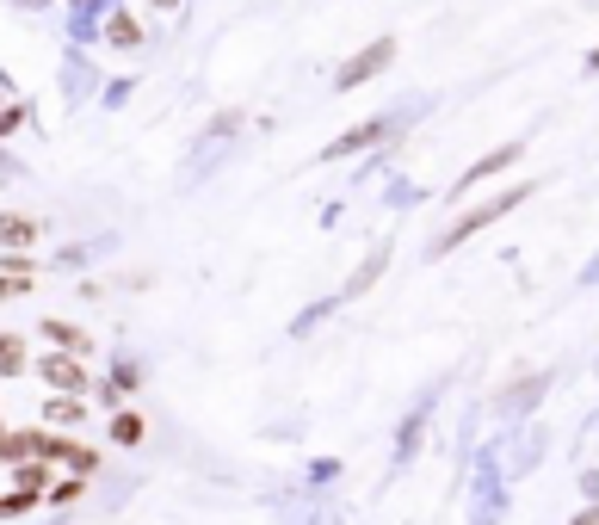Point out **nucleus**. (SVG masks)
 <instances>
[{"label": "nucleus", "instance_id": "6ab92c4d", "mask_svg": "<svg viewBox=\"0 0 599 525\" xmlns=\"http://www.w3.org/2000/svg\"><path fill=\"white\" fill-rule=\"evenodd\" d=\"M0 445H7V427H0Z\"/></svg>", "mask_w": 599, "mask_h": 525}, {"label": "nucleus", "instance_id": "7ed1b4c3", "mask_svg": "<svg viewBox=\"0 0 599 525\" xmlns=\"http://www.w3.org/2000/svg\"><path fill=\"white\" fill-rule=\"evenodd\" d=\"M50 383H56V390H68V396H75L81 390V383H87V371H81V359H62V353H50L44 365H38Z\"/></svg>", "mask_w": 599, "mask_h": 525}, {"label": "nucleus", "instance_id": "20e7f679", "mask_svg": "<svg viewBox=\"0 0 599 525\" xmlns=\"http://www.w3.org/2000/svg\"><path fill=\"white\" fill-rule=\"evenodd\" d=\"M19 371H25V340L0 334V377H19Z\"/></svg>", "mask_w": 599, "mask_h": 525}, {"label": "nucleus", "instance_id": "9d476101", "mask_svg": "<svg viewBox=\"0 0 599 525\" xmlns=\"http://www.w3.org/2000/svg\"><path fill=\"white\" fill-rule=\"evenodd\" d=\"M544 390V377H532V383H519V390H507L501 396V408H532V396Z\"/></svg>", "mask_w": 599, "mask_h": 525}, {"label": "nucleus", "instance_id": "0eeeda50", "mask_svg": "<svg viewBox=\"0 0 599 525\" xmlns=\"http://www.w3.org/2000/svg\"><path fill=\"white\" fill-rule=\"evenodd\" d=\"M44 334H50L56 346H68V359H75V353H87V334H81V328H62V322H50Z\"/></svg>", "mask_w": 599, "mask_h": 525}, {"label": "nucleus", "instance_id": "6e6552de", "mask_svg": "<svg viewBox=\"0 0 599 525\" xmlns=\"http://www.w3.org/2000/svg\"><path fill=\"white\" fill-rule=\"evenodd\" d=\"M112 439H118V445H136V439H143V414H118V420H112Z\"/></svg>", "mask_w": 599, "mask_h": 525}, {"label": "nucleus", "instance_id": "4468645a", "mask_svg": "<svg viewBox=\"0 0 599 525\" xmlns=\"http://www.w3.org/2000/svg\"><path fill=\"white\" fill-rule=\"evenodd\" d=\"M50 501H56V507H68V501H81V476H68V482H56V488H50Z\"/></svg>", "mask_w": 599, "mask_h": 525}, {"label": "nucleus", "instance_id": "39448f33", "mask_svg": "<svg viewBox=\"0 0 599 525\" xmlns=\"http://www.w3.org/2000/svg\"><path fill=\"white\" fill-rule=\"evenodd\" d=\"M513 155H519V149H495L488 161H476V167H470V173H464V180H457V186H476V180H488V173H501V167H507Z\"/></svg>", "mask_w": 599, "mask_h": 525}, {"label": "nucleus", "instance_id": "f8f14e48", "mask_svg": "<svg viewBox=\"0 0 599 525\" xmlns=\"http://www.w3.org/2000/svg\"><path fill=\"white\" fill-rule=\"evenodd\" d=\"M371 136H377V124H365V130H352V136H340V143H334L328 155H352V149H365V143H371Z\"/></svg>", "mask_w": 599, "mask_h": 525}, {"label": "nucleus", "instance_id": "f257e3e1", "mask_svg": "<svg viewBox=\"0 0 599 525\" xmlns=\"http://www.w3.org/2000/svg\"><path fill=\"white\" fill-rule=\"evenodd\" d=\"M519 198H525V192H507V198H495V204H476V210H470V217H457V229H451V235L439 241V248H457V241H470V235H476L482 223H495V217H507V210H513Z\"/></svg>", "mask_w": 599, "mask_h": 525}, {"label": "nucleus", "instance_id": "9b49d317", "mask_svg": "<svg viewBox=\"0 0 599 525\" xmlns=\"http://www.w3.org/2000/svg\"><path fill=\"white\" fill-rule=\"evenodd\" d=\"M0 241L19 248V241H31V223H25V217H0Z\"/></svg>", "mask_w": 599, "mask_h": 525}, {"label": "nucleus", "instance_id": "2eb2a0df", "mask_svg": "<svg viewBox=\"0 0 599 525\" xmlns=\"http://www.w3.org/2000/svg\"><path fill=\"white\" fill-rule=\"evenodd\" d=\"M13 285H25V272H7V278H0V297H7Z\"/></svg>", "mask_w": 599, "mask_h": 525}, {"label": "nucleus", "instance_id": "ddd939ff", "mask_svg": "<svg viewBox=\"0 0 599 525\" xmlns=\"http://www.w3.org/2000/svg\"><path fill=\"white\" fill-rule=\"evenodd\" d=\"M75 420H81V402H50V427H75Z\"/></svg>", "mask_w": 599, "mask_h": 525}, {"label": "nucleus", "instance_id": "dca6fc26", "mask_svg": "<svg viewBox=\"0 0 599 525\" xmlns=\"http://www.w3.org/2000/svg\"><path fill=\"white\" fill-rule=\"evenodd\" d=\"M575 525H599V507H587V513H581V519H575Z\"/></svg>", "mask_w": 599, "mask_h": 525}, {"label": "nucleus", "instance_id": "a211bd4d", "mask_svg": "<svg viewBox=\"0 0 599 525\" xmlns=\"http://www.w3.org/2000/svg\"><path fill=\"white\" fill-rule=\"evenodd\" d=\"M587 62H593V68H599V50H593V56H587Z\"/></svg>", "mask_w": 599, "mask_h": 525}, {"label": "nucleus", "instance_id": "f3484780", "mask_svg": "<svg viewBox=\"0 0 599 525\" xmlns=\"http://www.w3.org/2000/svg\"><path fill=\"white\" fill-rule=\"evenodd\" d=\"M155 7H180V0H155Z\"/></svg>", "mask_w": 599, "mask_h": 525}, {"label": "nucleus", "instance_id": "1a4fd4ad", "mask_svg": "<svg viewBox=\"0 0 599 525\" xmlns=\"http://www.w3.org/2000/svg\"><path fill=\"white\" fill-rule=\"evenodd\" d=\"M38 507V495H25V488H13V495H0V519H19V513H31Z\"/></svg>", "mask_w": 599, "mask_h": 525}, {"label": "nucleus", "instance_id": "423d86ee", "mask_svg": "<svg viewBox=\"0 0 599 525\" xmlns=\"http://www.w3.org/2000/svg\"><path fill=\"white\" fill-rule=\"evenodd\" d=\"M19 488H25V495H38V488H56L50 482V464L38 458V464H19Z\"/></svg>", "mask_w": 599, "mask_h": 525}, {"label": "nucleus", "instance_id": "f03ea898", "mask_svg": "<svg viewBox=\"0 0 599 525\" xmlns=\"http://www.w3.org/2000/svg\"><path fill=\"white\" fill-rule=\"evenodd\" d=\"M390 56H396V44H390V38H377L365 56H352V62L340 68V87H359V81H371L377 68H390Z\"/></svg>", "mask_w": 599, "mask_h": 525}]
</instances>
